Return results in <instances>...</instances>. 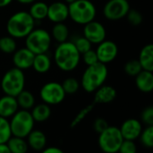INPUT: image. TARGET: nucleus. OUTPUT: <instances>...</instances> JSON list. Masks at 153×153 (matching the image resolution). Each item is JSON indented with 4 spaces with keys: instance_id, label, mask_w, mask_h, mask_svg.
<instances>
[{
    "instance_id": "1",
    "label": "nucleus",
    "mask_w": 153,
    "mask_h": 153,
    "mask_svg": "<svg viewBox=\"0 0 153 153\" xmlns=\"http://www.w3.org/2000/svg\"><path fill=\"white\" fill-rule=\"evenodd\" d=\"M81 59V54L75 48L74 42L64 41L59 43L54 54V60L56 66L64 72L74 70Z\"/></svg>"
},
{
    "instance_id": "2",
    "label": "nucleus",
    "mask_w": 153,
    "mask_h": 153,
    "mask_svg": "<svg viewBox=\"0 0 153 153\" xmlns=\"http://www.w3.org/2000/svg\"><path fill=\"white\" fill-rule=\"evenodd\" d=\"M35 22L29 12H17L8 19L6 30L14 39L25 38L34 29Z\"/></svg>"
},
{
    "instance_id": "3",
    "label": "nucleus",
    "mask_w": 153,
    "mask_h": 153,
    "mask_svg": "<svg viewBox=\"0 0 153 153\" xmlns=\"http://www.w3.org/2000/svg\"><path fill=\"white\" fill-rule=\"evenodd\" d=\"M82 76V86L87 92H94L99 87L104 84L108 77V68L105 64L97 62L87 65Z\"/></svg>"
},
{
    "instance_id": "4",
    "label": "nucleus",
    "mask_w": 153,
    "mask_h": 153,
    "mask_svg": "<svg viewBox=\"0 0 153 153\" xmlns=\"http://www.w3.org/2000/svg\"><path fill=\"white\" fill-rule=\"evenodd\" d=\"M69 17L78 24H86L94 20L96 7L90 0H75L68 4Z\"/></svg>"
},
{
    "instance_id": "5",
    "label": "nucleus",
    "mask_w": 153,
    "mask_h": 153,
    "mask_svg": "<svg viewBox=\"0 0 153 153\" xmlns=\"http://www.w3.org/2000/svg\"><path fill=\"white\" fill-rule=\"evenodd\" d=\"M25 86V76L23 71L13 67L8 70L1 81V89L5 95L16 97Z\"/></svg>"
},
{
    "instance_id": "6",
    "label": "nucleus",
    "mask_w": 153,
    "mask_h": 153,
    "mask_svg": "<svg viewBox=\"0 0 153 153\" xmlns=\"http://www.w3.org/2000/svg\"><path fill=\"white\" fill-rule=\"evenodd\" d=\"M9 123L12 135L25 138L33 130L35 121L29 110L22 109L11 117Z\"/></svg>"
},
{
    "instance_id": "7",
    "label": "nucleus",
    "mask_w": 153,
    "mask_h": 153,
    "mask_svg": "<svg viewBox=\"0 0 153 153\" xmlns=\"http://www.w3.org/2000/svg\"><path fill=\"white\" fill-rule=\"evenodd\" d=\"M25 45L35 55L47 53L51 44V35L44 29H33L25 37Z\"/></svg>"
},
{
    "instance_id": "8",
    "label": "nucleus",
    "mask_w": 153,
    "mask_h": 153,
    "mask_svg": "<svg viewBox=\"0 0 153 153\" xmlns=\"http://www.w3.org/2000/svg\"><path fill=\"white\" fill-rule=\"evenodd\" d=\"M99 146L104 152L116 153L118 152L124 140L119 128L109 126L99 134Z\"/></svg>"
},
{
    "instance_id": "9",
    "label": "nucleus",
    "mask_w": 153,
    "mask_h": 153,
    "mask_svg": "<svg viewBox=\"0 0 153 153\" xmlns=\"http://www.w3.org/2000/svg\"><path fill=\"white\" fill-rule=\"evenodd\" d=\"M42 101L48 105H58L65 98V92L62 84L56 82H49L45 83L39 91Z\"/></svg>"
},
{
    "instance_id": "10",
    "label": "nucleus",
    "mask_w": 153,
    "mask_h": 153,
    "mask_svg": "<svg viewBox=\"0 0 153 153\" xmlns=\"http://www.w3.org/2000/svg\"><path fill=\"white\" fill-rule=\"evenodd\" d=\"M130 4L127 0H109L104 6V16L110 21L121 20L127 14Z\"/></svg>"
},
{
    "instance_id": "11",
    "label": "nucleus",
    "mask_w": 153,
    "mask_h": 153,
    "mask_svg": "<svg viewBox=\"0 0 153 153\" xmlns=\"http://www.w3.org/2000/svg\"><path fill=\"white\" fill-rule=\"evenodd\" d=\"M106 29L100 22L94 20L84 24L83 36L91 44H100L106 39Z\"/></svg>"
},
{
    "instance_id": "12",
    "label": "nucleus",
    "mask_w": 153,
    "mask_h": 153,
    "mask_svg": "<svg viewBox=\"0 0 153 153\" xmlns=\"http://www.w3.org/2000/svg\"><path fill=\"white\" fill-rule=\"evenodd\" d=\"M98 45L96 54L99 62L107 65L116 59L118 55V47L114 41L104 39Z\"/></svg>"
},
{
    "instance_id": "13",
    "label": "nucleus",
    "mask_w": 153,
    "mask_h": 153,
    "mask_svg": "<svg viewBox=\"0 0 153 153\" xmlns=\"http://www.w3.org/2000/svg\"><path fill=\"white\" fill-rule=\"evenodd\" d=\"M35 54L31 52L29 48H22L13 52V62L16 68L21 70H27L32 66L33 59Z\"/></svg>"
},
{
    "instance_id": "14",
    "label": "nucleus",
    "mask_w": 153,
    "mask_h": 153,
    "mask_svg": "<svg viewBox=\"0 0 153 153\" xmlns=\"http://www.w3.org/2000/svg\"><path fill=\"white\" fill-rule=\"evenodd\" d=\"M119 130L124 139L135 141L139 138L143 130V126L139 120L135 118H130L122 124Z\"/></svg>"
},
{
    "instance_id": "15",
    "label": "nucleus",
    "mask_w": 153,
    "mask_h": 153,
    "mask_svg": "<svg viewBox=\"0 0 153 153\" xmlns=\"http://www.w3.org/2000/svg\"><path fill=\"white\" fill-rule=\"evenodd\" d=\"M69 17L68 5L63 2H55L48 5L47 18L53 22H63Z\"/></svg>"
},
{
    "instance_id": "16",
    "label": "nucleus",
    "mask_w": 153,
    "mask_h": 153,
    "mask_svg": "<svg viewBox=\"0 0 153 153\" xmlns=\"http://www.w3.org/2000/svg\"><path fill=\"white\" fill-rule=\"evenodd\" d=\"M94 104H108L112 102L117 98V91L114 87L109 85H101L95 91Z\"/></svg>"
},
{
    "instance_id": "17",
    "label": "nucleus",
    "mask_w": 153,
    "mask_h": 153,
    "mask_svg": "<svg viewBox=\"0 0 153 153\" xmlns=\"http://www.w3.org/2000/svg\"><path fill=\"white\" fill-rule=\"evenodd\" d=\"M19 106L15 97L4 95L0 98V117L9 118L18 110Z\"/></svg>"
},
{
    "instance_id": "18",
    "label": "nucleus",
    "mask_w": 153,
    "mask_h": 153,
    "mask_svg": "<svg viewBox=\"0 0 153 153\" xmlns=\"http://www.w3.org/2000/svg\"><path fill=\"white\" fill-rule=\"evenodd\" d=\"M135 84L139 91L142 92L149 93L153 90V74L152 72L142 70L135 76Z\"/></svg>"
},
{
    "instance_id": "19",
    "label": "nucleus",
    "mask_w": 153,
    "mask_h": 153,
    "mask_svg": "<svg viewBox=\"0 0 153 153\" xmlns=\"http://www.w3.org/2000/svg\"><path fill=\"white\" fill-rule=\"evenodd\" d=\"M27 143L34 151H43L47 146L46 134L40 130H32L27 135Z\"/></svg>"
},
{
    "instance_id": "20",
    "label": "nucleus",
    "mask_w": 153,
    "mask_h": 153,
    "mask_svg": "<svg viewBox=\"0 0 153 153\" xmlns=\"http://www.w3.org/2000/svg\"><path fill=\"white\" fill-rule=\"evenodd\" d=\"M139 63L143 70L146 71H153V45L147 44L145 45L139 55Z\"/></svg>"
},
{
    "instance_id": "21",
    "label": "nucleus",
    "mask_w": 153,
    "mask_h": 153,
    "mask_svg": "<svg viewBox=\"0 0 153 153\" xmlns=\"http://www.w3.org/2000/svg\"><path fill=\"white\" fill-rule=\"evenodd\" d=\"M33 69L39 74L47 73L51 67V60L46 53L37 54L34 56L32 66Z\"/></svg>"
},
{
    "instance_id": "22",
    "label": "nucleus",
    "mask_w": 153,
    "mask_h": 153,
    "mask_svg": "<svg viewBox=\"0 0 153 153\" xmlns=\"http://www.w3.org/2000/svg\"><path fill=\"white\" fill-rule=\"evenodd\" d=\"M35 122H45L51 116V109L49 105L46 103H41L37 106L32 107L30 112Z\"/></svg>"
},
{
    "instance_id": "23",
    "label": "nucleus",
    "mask_w": 153,
    "mask_h": 153,
    "mask_svg": "<svg viewBox=\"0 0 153 153\" xmlns=\"http://www.w3.org/2000/svg\"><path fill=\"white\" fill-rule=\"evenodd\" d=\"M6 144L9 148L10 152L12 153H25L29 148L28 143L24 140V138L13 135H12L8 139Z\"/></svg>"
},
{
    "instance_id": "24",
    "label": "nucleus",
    "mask_w": 153,
    "mask_h": 153,
    "mask_svg": "<svg viewBox=\"0 0 153 153\" xmlns=\"http://www.w3.org/2000/svg\"><path fill=\"white\" fill-rule=\"evenodd\" d=\"M48 5L44 2H33L29 13L35 21H41L47 18Z\"/></svg>"
},
{
    "instance_id": "25",
    "label": "nucleus",
    "mask_w": 153,
    "mask_h": 153,
    "mask_svg": "<svg viewBox=\"0 0 153 153\" xmlns=\"http://www.w3.org/2000/svg\"><path fill=\"white\" fill-rule=\"evenodd\" d=\"M15 98L18 106L22 109H30L35 105V98L33 94L28 91L22 90Z\"/></svg>"
},
{
    "instance_id": "26",
    "label": "nucleus",
    "mask_w": 153,
    "mask_h": 153,
    "mask_svg": "<svg viewBox=\"0 0 153 153\" xmlns=\"http://www.w3.org/2000/svg\"><path fill=\"white\" fill-rule=\"evenodd\" d=\"M52 36L59 43L66 41L69 36V29L64 22H56L52 28Z\"/></svg>"
},
{
    "instance_id": "27",
    "label": "nucleus",
    "mask_w": 153,
    "mask_h": 153,
    "mask_svg": "<svg viewBox=\"0 0 153 153\" xmlns=\"http://www.w3.org/2000/svg\"><path fill=\"white\" fill-rule=\"evenodd\" d=\"M17 44L15 39L12 36H4L0 38V50L5 54H12L16 50Z\"/></svg>"
},
{
    "instance_id": "28",
    "label": "nucleus",
    "mask_w": 153,
    "mask_h": 153,
    "mask_svg": "<svg viewBox=\"0 0 153 153\" xmlns=\"http://www.w3.org/2000/svg\"><path fill=\"white\" fill-rule=\"evenodd\" d=\"M141 143L145 147L152 149L153 147V126H147V127L142 130L139 136Z\"/></svg>"
},
{
    "instance_id": "29",
    "label": "nucleus",
    "mask_w": 153,
    "mask_h": 153,
    "mask_svg": "<svg viewBox=\"0 0 153 153\" xmlns=\"http://www.w3.org/2000/svg\"><path fill=\"white\" fill-rule=\"evenodd\" d=\"M12 136L10 123L7 118L0 117V143H6Z\"/></svg>"
},
{
    "instance_id": "30",
    "label": "nucleus",
    "mask_w": 153,
    "mask_h": 153,
    "mask_svg": "<svg viewBox=\"0 0 153 153\" xmlns=\"http://www.w3.org/2000/svg\"><path fill=\"white\" fill-rule=\"evenodd\" d=\"M124 69L126 74H128L129 76H133V77H135L143 70L141 64L139 63L137 59H132L126 62L124 66Z\"/></svg>"
},
{
    "instance_id": "31",
    "label": "nucleus",
    "mask_w": 153,
    "mask_h": 153,
    "mask_svg": "<svg viewBox=\"0 0 153 153\" xmlns=\"http://www.w3.org/2000/svg\"><path fill=\"white\" fill-rule=\"evenodd\" d=\"M62 87H63L65 94H74L78 91V90L80 88V83L75 78L69 77V78H66L63 82Z\"/></svg>"
},
{
    "instance_id": "32",
    "label": "nucleus",
    "mask_w": 153,
    "mask_h": 153,
    "mask_svg": "<svg viewBox=\"0 0 153 153\" xmlns=\"http://www.w3.org/2000/svg\"><path fill=\"white\" fill-rule=\"evenodd\" d=\"M126 16L127 17L129 23L132 24L133 26H139L143 22V20L142 13L135 9L130 8Z\"/></svg>"
},
{
    "instance_id": "33",
    "label": "nucleus",
    "mask_w": 153,
    "mask_h": 153,
    "mask_svg": "<svg viewBox=\"0 0 153 153\" xmlns=\"http://www.w3.org/2000/svg\"><path fill=\"white\" fill-rule=\"evenodd\" d=\"M74 44L81 55L91 48V43L84 36L77 38L74 42Z\"/></svg>"
},
{
    "instance_id": "34",
    "label": "nucleus",
    "mask_w": 153,
    "mask_h": 153,
    "mask_svg": "<svg viewBox=\"0 0 153 153\" xmlns=\"http://www.w3.org/2000/svg\"><path fill=\"white\" fill-rule=\"evenodd\" d=\"M94 103H92V104H91V105H89V106H87V107H85L84 108H82L78 114H77V116L74 117V119L73 120V122L71 123V127H75L76 126H78L85 117H86V116L89 114V113H91V111L93 109V108H94Z\"/></svg>"
},
{
    "instance_id": "35",
    "label": "nucleus",
    "mask_w": 153,
    "mask_h": 153,
    "mask_svg": "<svg viewBox=\"0 0 153 153\" xmlns=\"http://www.w3.org/2000/svg\"><path fill=\"white\" fill-rule=\"evenodd\" d=\"M137 151L134 141L124 139L118 152L121 153H135Z\"/></svg>"
},
{
    "instance_id": "36",
    "label": "nucleus",
    "mask_w": 153,
    "mask_h": 153,
    "mask_svg": "<svg viewBox=\"0 0 153 153\" xmlns=\"http://www.w3.org/2000/svg\"><path fill=\"white\" fill-rule=\"evenodd\" d=\"M142 121L147 126H153V108L149 106L143 109L141 115Z\"/></svg>"
},
{
    "instance_id": "37",
    "label": "nucleus",
    "mask_w": 153,
    "mask_h": 153,
    "mask_svg": "<svg viewBox=\"0 0 153 153\" xmlns=\"http://www.w3.org/2000/svg\"><path fill=\"white\" fill-rule=\"evenodd\" d=\"M82 55V59H83V62L87 65H93L97 62H99L98 60V56H97V54H96V51L95 50H92L91 48L89 49L88 51L84 52Z\"/></svg>"
},
{
    "instance_id": "38",
    "label": "nucleus",
    "mask_w": 153,
    "mask_h": 153,
    "mask_svg": "<svg viewBox=\"0 0 153 153\" xmlns=\"http://www.w3.org/2000/svg\"><path fill=\"white\" fill-rule=\"evenodd\" d=\"M108 127V124L104 118H97L93 122V129L98 134H100Z\"/></svg>"
},
{
    "instance_id": "39",
    "label": "nucleus",
    "mask_w": 153,
    "mask_h": 153,
    "mask_svg": "<svg viewBox=\"0 0 153 153\" xmlns=\"http://www.w3.org/2000/svg\"><path fill=\"white\" fill-rule=\"evenodd\" d=\"M44 153H63V151L60 149V148H57L56 146H53V147H46L43 151Z\"/></svg>"
},
{
    "instance_id": "40",
    "label": "nucleus",
    "mask_w": 153,
    "mask_h": 153,
    "mask_svg": "<svg viewBox=\"0 0 153 153\" xmlns=\"http://www.w3.org/2000/svg\"><path fill=\"white\" fill-rule=\"evenodd\" d=\"M0 153H10L9 148H8L6 143H0Z\"/></svg>"
},
{
    "instance_id": "41",
    "label": "nucleus",
    "mask_w": 153,
    "mask_h": 153,
    "mask_svg": "<svg viewBox=\"0 0 153 153\" xmlns=\"http://www.w3.org/2000/svg\"><path fill=\"white\" fill-rule=\"evenodd\" d=\"M12 2H13V0H0V8L9 5Z\"/></svg>"
},
{
    "instance_id": "42",
    "label": "nucleus",
    "mask_w": 153,
    "mask_h": 153,
    "mask_svg": "<svg viewBox=\"0 0 153 153\" xmlns=\"http://www.w3.org/2000/svg\"><path fill=\"white\" fill-rule=\"evenodd\" d=\"M16 1L22 4H32L33 2H35L36 0H16Z\"/></svg>"
},
{
    "instance_id": "43",
    "label": "nucleus",
    "mask_w": 153,
    "mask_h": 153,
    "mask_svg": "<svg viewBox=\"0 0 153 153\" xmlns=\"http://www.w3.org/2000/svg\"><path fill=\"white\" fill-rule=\"evenodd\" d=\"M65 3H67V4H70V3H72V2H74V1H75V0H65Z\"/></svg>"
}]
</instances>
